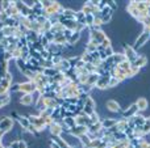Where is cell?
<instances>
[{
  "instance_id": "obj_1",
  "label": "cell",
  "mask_w": 150,
  "mask_h": 148,
  "mask_svg": "<svg viewBox=\"0 0 150 148\" xmlns=\"http://www.w3.org/2000/svg\"><path fill=\"white\" fill-rule=\"evenodd\" d=\"M149 41H150V31H149V29L144 28V31L137 37V39H136L134 43H133V49L138 52V50L142 49Z\"/></svg>"
},
{
  "instance_id": "obj_2",
  "label": "cell",
  "mask_w": 150,
  "mask_h": 148,
  "mask_svg": "<svg viewBox=\"0 0 150 148\" xmlns=\"http://www.w3.org/2000/svg\"><path fill=\"white\" fill-rule=\"evenodd\" d=\"M122 54L125 55V59L129 63H133L136 60V58L138 57V52L133 49L132 45H128V43H122Z\"/></svg>"
},
{
  "instance_id": "obj_3",
  "label": "cell",
  "mask_w": 150,
  "mask_h": 148,
  "mask_svg": "<svg viewBox=\"0 0 150 148\" xmlns=\"http://www.w3.org/2000/svg\"><path fill=\"white\" fill-rule=\"evenodd\" d=\"M105 38H107V36L101 29L100 30H91L90 31V42H92V43L96 45V46L101 45V42H103Z\"/></svg>"
},
{
  "instance_id": "obj_4",
  "label": "cell",
  "mask_w": 150,
  "mask_h": 148,
  "mask_svg": "<svg viewBox=\"0 0 150 148\" xmlns=\"http://www.w3.org/2000/svg\"><path fill=\"white\" fill-rule=\"evenodd\" d=\"M109 80H111V73H109V72H104L103 75H100V77H99V80H98V83H96L95 88L99 89V91H107V89H108Z\"/></svg>"
},
{
  "instance_id": "obj_5",
  "label": "cell",
  "mask_w": 150,
  "mask_h": 148,
  "mask_svg": "<svg viewBox=\"0 0 150 148\" xmlns=\"http://www.w3.org/2000/svg\"><path fill=\"white\" fill-rule=\"evenodd\" d=\"M13 126H15V121L11 117H4L3 119H0V131L3 134L9 133L13 128Z\"/></svg>"
},
{
  "instance_id": "obj_6",
  "label": "cell",
  "mask_w": 150,
  "mask_h": 148,
  "mask_svg": "<svg viewBox=\"0 0 150 148\" xmlns=\"http://www.w3.org/2000/svg\"><path fill=\"white\" fill-rule=\"evenodd\" d=\"M105 108L111 114H116V113H121V106H120L119 101L115 98H109L105 101Z\"/></svg>"
},
{
  "instance_id": "obj_7",
  "label": "cell",
  "mask_w": 150,
  "mask_h": 148,
  "mask_svg": "<svg viewBox=\"0 0 150 148\" xmlns=\"http://www.w3.org/2000/svg\"><path fill=\"white\" fill-rule=\"evenodd\" d=\"M148 63H149L148 57H145V55H142V54H138L136 60L133 63H130V64H132V67H136V68H138V70H141V68H145L146 66H148Z\"/></svg>"
},
{
  "instance_id": "obj_8",
  "label": "cell",
  "mask_w": 150,
  "mask_h": 148,
  "mask_svg": "<svg viewBox=\"0 0 150 148\" xmlns=\"http://www.w3.org/2000/svg\"><path fill=\"white\" fill-rule=\"evenodd\" d=\"M15 5H16V8L18 9V12H20V16H23V17H28V16L32 13V9L29 7H26L25 3L21 1V0H16Z\"/></svg>"
},
{
  "instance_id": "obj_9",
  "label": "cell",
  "mask_w": 150,
  "mask_h": 148,
  "mask_svg": "<svg viewBox=\"0 0 150 148\" xmlns=\"http://www.w3.org/2000/svg\"><path fill=\"white\" fill-rule=\"evenodd\" d=\"M138 108H137V105L134 104V102H132V104L129 105V108H128L127 110H124V112H121V115H122V118L124 119H128V118H132V117H134L136 114H138Z\"/></svg>"
},
{
  "instance_id": "obj_10",
  "label": "cell",
  "mask_w": 150,
  "mask_h": 148,
  "mask_svg": "<svg viewBox=\"0 0 150 148\" xmlns=\"http://www.w3.org/2000/svg\"><path fill=\"white\" fill-rule=\"evenodd\" d=\"M134 104L137 105L138 112H140L141 114H142L144 112H146V110H148V108H149V101H148V98H146V97H144V96L137 97V100L134 101Z\"/></svg>"
},
{
  "instance_id": "obj_11",
  "label": "cell",
  "mask_w": 150,
  "mask_h": 148,
  "mask_svg": "<svg viewBox=\"0 0 150 148\" xmlns=\"http://www.w3.org/2000/svg\"><path fill=\"white\" fill-rule=\"evenodd\" d=\"M75 122H76V125H79V126H86V127H88V126L91 125L90 115H86L84 113L82 112L78 117H75Z\"/></svg>"
},
{
  "instance_id": "obj_12",
  "label": "cell",
  "mask_w": 150,
  "mask_h": 148,
  "mask_svg": "<svg viewBox=\"0 0 150 148\" xmlns=\"http://www.w3.org/2000/svg\"><path fill=\"white\" fill-rule=\"evenodd\" d=\"M87 133H88V127H86V126H79V125H76L75 127H73L70 131L71 135L76 136V138H80L82 135H86Z\"/></svg>"
},
{
  "instance_id": "obj_13",
  "label": "cell",
  "mask_w": 150,
  "mask_h": 148,
  "mask_svg": "<svg viewBox=\"0 0 150 148\" xmlns=\"http://www.w3.org/2000/svg\"><path fill=\"white\" fill-rule=\"evenodd\" d=\"M47 128H49L50 135H53V136H61L62 135V126H61V123L53 122Z\"/></svg>"
},
{
  "instance_id": "obj_14",
  "label": "cell",
  "mask_w": 150,
  "mask_h": 148,
  "mask_svg": "<svg viewBox=\"0 0 150 148\" xmlns=\"http://www.w3.org/2000/svg\"><path fill=\"white\" fill-rule=\"evenodd\" d=\"M100 122H101V127L104 130H108V128L113 127L115 125H117L116 118H103V119H100Z\"/></svg>"
},
{
  "instance_id": "obj_15",
  "label": "cell",
  "mask_w": 150,
  "mask_h": 148,
  "mask_svg": "<svg viewBox=\"0 0 150 148\" xmlns=\"http://www.w3.org/2000/svg\"><path fill=\"white\" fill-rule=\"evenodd\" d=\"M54 68L58 71V72L66 73V72H67V71L71 68V66H70V63H69V60H67V59H62V62H61L59 64L54 66Z\"/></svg>"
},
{
  "instance_id": "obj_16",
  "label": "cell",
  "mask_w": 150,
  "mask_h": 148,
  "mask_svg": "<svg viewBox=\"0 0 150 148\" xmlns=\"http://www.w3.org/2000/svg\"><path fill=\"white\" fill-rule=\"evenodd\" d=\"M18 104L23 105V106H32L33 105V97H32V94H23V97L20 98V101H18Z\"/></svg>"
},
{
  "instance_id": "obj_17",
  "label": "cell",
  "mask_w": 150,
  "mask_h": 148,
  "mask_svg": "<svg viewBox=\"0 0 150 148\" xmlns=\"http://www.w3.org/2000/svg\"><path fill=\"white\" fill-rule=\"evenodd\" d=\"M40 36L41 34H38L37 31H33V30H28L25 34V38L28 42H30V43H34V42H37L40 39Z\"/></svg>"
},
{
  "instance_id": "obj_18",
  "label": "cell",
  "mask_w": 150,
  "mask_h": 148,
  "mask_svg": "<svg viewBox=\"0 0 150 148\" xmlns=\"http://www.w3.org/2000/svg\"><path fill=\"white\" fill-rule=\"evenodd\" d=\"M99 77H100V75H98L96 72H93V73H88L87 83H86V84H88V85H91L92 88H95V85H96V83H98Z\"/></svg>"
},
{
  "instance_id": "obj_19",
  "label": "cell",
  "mask_w": 150,
  "mask_h": 148,
  "mask_svg": "<svg viewBox=\"0 0 150 148\" xmlns=\"http://www.w3.org/2000/svg\"><path fill=\"white\" fill-rule=\"evenodd\" d=\"M112 59H113V64L115 66H119L125 60V55L122 54V52H115V54L112 55Z\"/></svg>"
},
{
  "instance_id": "obj_20",
  "label": "cell",
  "mask_w": 150,
  "mask_h": 148,
  "mask_svg": "<svg viewBox=\"0 0 150 148\" xmlns=\"http://www.w3.org/2000/svg\"><path fill=\"white\" fill-rule=\"evenodd\" d=\"M101 128H103V127H101V122L99 121V122L92 123V125L88 126V133L87 134H96V133H99Z\"/></svg>"
},
{
  "instance_id": "obj_21",
  "label": "cell",
  "mask_w": 150,
  "mask_h": 148,
  "mask_svg": "<svg viewBox=\"0 0 150 148\" xmlns=\"http://www.w3.org/2000/svg\"><path fill=\"white\" fill-rule=\"evenodd\" d=\"M17 123L21 126V128H23V130H26V128H28L29 126H30V123H29L28 117H24V115H21V117L18 118Z\"/></svg>"
},
{
  "instance_id": "obj_22",
  "label": "cell",
  "mask_w": 150,
  "mask_h": 148,
  "mask_svg": "<svg viewBox=\"0 0 150 148\" xmlns=\"http://www.w3.org/2000/svg\"><path fill=\"white\" fill-rule=\"evenodd\" d=\"M79 41H80V33H78V31H74L73 36H71L70 39L67 41V43L71 45V46H75V45H76Z\"/></svg>"
},
{
  "instance_id": "obj_23",
  "label": "cell",
  "mask_w": 150,
  "mask_h": 148,
  "mask_svg": "<svg viewBox=\"0 0 150 148\" xmlns=\"http://www.w3.org/2000/svg\"><path fill=\"white\" fill-rule=\"evenodd\" d=\"M75 10L70 9V8H65V12L62 13V16L66 18V20H75Z\"/></svg>"
},
{
  "instance_id": "obj_24",
  "label": "cell",
  "mask_w": 150,
  "mask_h": 148,
  "mask_svg": "<svg viewBox=\"0 0 150 148\" xmlns=\"http://www.w3.org/2000/svg\"><path fill=\"white\" fill-rule=\"evenodd\" d=\"M142 134H144V136H146V135H149L150 134V117H146V119H145V123H144V126H142Z\"/></svg>"
},
{
  "instance_id": "obj_25",
  "label": "cell",
  "mask_w": 150,
  "mask_h": 148,
  "mask_svg": "<svg viewBox=\"0 0 150 148\" xmlns=\"http://www.w3.org/2000/svg\"><path fill=\"white\" fill-rule=\"evenodd\" d=\"M1 31H3V34H4L5 37H12V36H15L16 29L11 28V26H4V28L1 29Z\"/></svg>"
},
{
  "instance_id": "obj_26",
  "label": "cell",
  "mask_w": 150,
  "mask_h": 148,
  "mask_svg": "<svg viewBox=\"0 0 150 148\" xmlns=\"http://www.w3.org/2000/svg\"><path fill=\"white\" fill-rule=\"evenodd\" d=\"M42 73H44L45 76H47V77H54V76L58 73V71L55 70L54 67H52V68H45Z\"/></svg>"
},
{
  "instance_id": "obj_27",
  "label": "cell",
  "mask_w": 150,
  "mask_h": 148,
  "mask_svg": "<svg viewBox=\"0 0 150 148\" xmlns=\"http://www.w3.org/2000/svg\"><path fill=\"white\" fill-rule=\"evenodd\" d=\"M63 123L66 126H69L70 128H73L76 126V122H75V118H71V117H67V118H63Z\"/></svg>"
},
{
  "instance_id": "obj_28",
  "label": "cell",
  "mask_w": 150,
  "mask_h": 148,
  "mask_svg": "<svg viewBox=\"0 0 150 148\" xmlns=\"http://www.w3.org/2000/svg\"><path fill=\"white\" fill-rule=\"evenodd\" d=\"M107 7H109L113 12H116L119 9V3L115 1V0H107Z\"/></svg>"
},
{
  "instance_id": "obj_29",
  "label": "cell",
  "mask_w": 150,
  "mask_h": 148,
  "mask_svg": "<svg viewBox=\"0 0 150 148\" xmlns=\"http://www.w3.org/2000/svg\"><path fill=\"white\" fill-rule=\"evenodd\" d=\"M11 4H12V1H9V0H1V1H0V9L7 10L8 8L11 7Z\"/></svg>"
},
{
  "instance_id": "obj_30",
  "label": "cell",
  "mask_w": 150,
  "mask_h": 148,
  "mask_svg": "<svg viewBox=\"0 0 150 148\" xmlns=\"http://www.w3.org/2000/svg\"><path fill=\"white\" fill-rule=\"evenodd\" d=\"M38 41H40V43L42 45V47H44V49H47V46L50 45V42L47 41L46 37H45L44 34H41V36H40V39H38Z\"/></svg>"
},
{
  "instance_id": "obj_31",
  "label": "cell",
  "mask_w": 150,
  "mask_h": 148,
  "mask_svg": "<svg viewBox=\"0 0 150 148\" xmlns=\"http://www.w3.org/2000/svg\"><path fill=\"white\" fill-rule=\"evenodd\" d=\"M93 21H95L93 15H87L86 16V26H87V28H91V26L93 25Z\"/></svg>"
},
{
  "instance_id": "obj_32",
  "label": "cell",
  "mask_w": 150,
  "mask_h": 148,
  "mask_svg": "<svg viewBox=\"0 0 150 148\" xmlns=\"http://www.w3.org/2000/svg\"><path fill=\"white\" fill-rule=\"evenodd\" d=\"M69 63H70V66H71V68H75V66L78 64V62L80 60V57H71V58H69Z\"/></svg>"
},
{
  "instance_id": "obj_33",
  "label": "cell",
  "mask_w": 150,
  "mask_h": 148,
  "mask_svg": "<svg viewBox=\"0 0 150 148\" xmlns=\"http://www.w3.org/2000/svg\"><path fill=\"white\" fill-rule=\"evenodd\" d=\"M129 146V140H124V142H117L112 148H128Z\"/></svg>"
},
{
  "instance_id": "obj_34",
  "label": "cell",
  "mask_w": 150,
  "mask_h": 148,
  "mask_svg": "<svg viewBox=\"0 0 150 148\" xmlns=\"http://www.w3.org/2000/svg\"><path fill=\"white\" fill-rule=\"evenodd\" d=\"M41 4H42V8H44V9H47L49 7L53 5V0H41Z\"/></svg>"
},
{
  "instance_id": "obj_35",
  "label": "cell",
  "mask_w": 150,
  "mask_h": 148,
  "mask_svg": "<svg viewBox=\"0 0 150 148\" xmlns=\"http://www.w3.org/2000/svg\"><path fill=\"white\" fill-rule=\"evenodd\" d=\"M33 50H36V51L41 52L42 50H45V49L42 47V45L40 43V41H37V42H34V43H33Z\"/></svg>"
},
{
  "instance_id": "obj_36",
  "label": "cell",
  "mask_w": 150,
  "mask_h": 148,
  "mask_svg": "<svg viewBox=\"0 0 150 148\" xmlns=\"http://www.w3.org/2000/svg\"><path fill=\"white\" fill-rule=\"evenodd\" d=\"M46 21H47V17H46V16H38V17H37V20H36V22H38L40 25L42 26L45 22H46Z\"/></svg>"
},
{
  "instance_id": "obj_37",
  "label": "cell",
  "mask_w": 150,
  "mask_h": 148,
  "mask_svg": "<svg viewBox=\"0 0 150 148\" xmlns=\"http://www.w3.org/2000/svg\"><path fill=\"white\" fill-rule=\"evenodd\" d=\"M104 52H105L107 58H109V57H112V55L115 54V50H113V47L112 46H109V47H107V49L104 50Z\"/></svg>"
},
{
  "instance_id": "obj_38",
  "label": "cell",
  "mask_w": 150,
  "mask_h": 148,
  "mask_svg": "<svg viewBox=\"0 0 150 148\" xmlns=\"http://www.w3.org/2000/svg\"><path fill=\"white\" fill-rule=\"evenodd\" d=\"M44 36H45V37H46V39H47V41H49V42H50V43H52V42H53V41H54V34H53V33H52V31H46V33H45V34H44Z\"/></svg>"
},
{
  "instance_id": "obj_39",
  "label": "cell",
  "mask_w": 150,
  "mask_h": 148,
  "mask_svg": "<svg viewBox=\"0 0 150 148\" xmlns=\"http://www.w3.org/2000/svg\"><path fill=\"white\" fill-rule=\"evenodd\" d=\"M73 33H74V31L69 30V29H65V31H63V36H65V37H66V39L69 41V39H70V37L73 36Z\"/></svg>"
},
{
  "instance_id": "obj_40",
  "label": "cell",
  "mask_w": 150,
  "mask_h": 148,
  "mask_svg": "<svg viewBox=\"0 0 150 148\" xmlns=\"http://www.w3.org/2000/svg\"><path fill=\"white\" fill-rule=\"evenodd\" d=\"M18 148H29V147H28V144H26V142L20 139V140H18Z\"/></svg>"
},
{
  "instance_id": "obj_41",
  "label": "cell",
  "mask_w": 150,
  "mask_h": 148,
  "mask_svg": "<svg viewBox=\"0 0 150 148\" xmlns=\"http://www.w3.org/2000/svg\"><path fill=\"white\" fill-rule=\"evenodd\" d=\"M49 148H61L59 146H58L55 142H53V140H49Z\"/></svg>"
},
{
  "instance_id": "obj_42",
  "label": "cell",
  "mask_w": 150,
  "mask_h": 148,
  "mask_svg": "<svg viewBox=\"0 0 150 148\" xmlns=\"http://www.w3.org/2000/svg\"><path fill=\"white\" fill-rule=\"evenodd\" d=\"M11 148H18V140H13L12 143H11Z\"/></svg>"
}]
</instances>
